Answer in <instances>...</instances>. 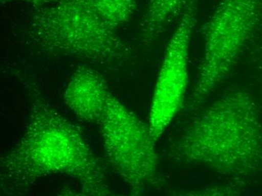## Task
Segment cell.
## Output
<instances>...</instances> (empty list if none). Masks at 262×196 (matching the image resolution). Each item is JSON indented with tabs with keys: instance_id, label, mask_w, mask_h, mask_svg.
<instances>
[{
	"instance_id": "ba28073f",
	"label": "cell",
	"mask_w": 262,
	"mask_h": 196,
	"mask_svg": "<svg viewBox=\"0 0 262 196\" xmlns=\"http://www.w3.org/2000/svg\"><path fill=\"white\" fill-rule=\"evenodd\" d=\"M196 0H149L141 22L142 42H156L172 21L181 17Z\"/></svg>"
},
{
	"instance_id": "8992f818",
	"label": "cell",
	"mask_w": 262,
	"mask_h": 196,
	"mask_svg": "<svg viewBox=\"0 0 262 196\" xmlns=\"http://www.w3.org/2000/svg\"><path fill=\"white\" fill-rule=\"evenodd\" d=\"M196 23V1L191 3L172 33L155 86L148 127L157 141L183 104L188 89L191 36Z\"/></svg>"
},
{
	"instance_id": "7a4b0ae2",
	"label": "cell",
	"mask_w": 262,
	"mask_h": 196,
	"mask_svg": "<svg viewBox=\"0 0 262 196\" xmlns=\"http://www.w3.org/2000/svg\"><path fill=\"white\" fill-rule=\"evenodd\" d=\"M168 156L225 176L258 170L262 164V127L253 99L244 91L224 94L185 127Z\"/></svg>"
},
{
	"instance_id": "30bf717a",
	"label": "cell",
	"mask_w": 262,
	"mask_h": 196,
	"mask_svg": "<svg viewBox=\"0 0 262 196\" xmlns=\"http://www.w3.org/2000/svg\"><path fill=\"white\" fill-rule=\"evenodd\" d=\"M180 195H235V192L228 186H215L207 187L198 190L185 191L179 192Z\"/></svg>"
},
{
	"instance_id": "5b68a950",
	"label": "cell",
	"mask_w": 262,
	"mask_h": 196,
	"mask_svg": "<svg viewBox=\"0 0 262 196\" xmlns=\"http://www.w3.org/2000/svg\"><path fill=\"white\" fill-rule=\"evenodd\" d=\"M107 159L132 195L162 185L149 127L110 92L99 124Z\"/></svg>"
},
{
	"instance_id": "6da1fadb",
	"label": "cell",
	"mask_w": 262,
	"mask_h": 196,
	"mask_svg": "<svg viewBox=\"0 0 262 196\" xmlns=\"http://www.w3.org/2000/svg\"><path fill=\"white\" fill-rule=\"evenodd\" d=\"M27 91L30 113L25 133L0 159L1 192L23 195L44 178L57 175L79 183L86 195L111 194L105 169L81 130L33 84Z\"/></svg>"
},
{
	"instance_id": "52a82bcc",
	"label": "cell",
	"mask_w": 262,
	"mask_h": 196,
	"mask_svg": "<svg viewBox=\"0 0 262 196\" xmlns=\"http://www.w3.org/2000/svg\"><path fill=\"white\" fill-rule=\"evenodd\" d=\"M110 93L106 81L98 71L79 66L67 84L64 101L80 119L98 125Z\"/></svg>"
},
{
	"instance_id": "8fae6325",
	"label": "cell",
	"mask_w": 262,
	"mask_h": 196,
	"mask_svg": "<svg viewBox=\"0 0 262 196\" xmlns=\"http://www.w3.org/2000/svg\"><path fill=\"white\" fill-rule=\"evenodd\" d=\"M0 1H1L2 4H8V3H27L40 7V6L52 4V3H56L59 0H0Z\"/></svg>"
},
{
	"instance_id": "277c9868",
	"label": "cell",
	"mask_w": 262,
	"mask_h": 196,
	"mask_svg": "<svg viewBox=\"0 0 262 196\" xmlns=\"http://www.w3.org/2000/svg\"><path fill=\"white\" fill-rule=\"evenodd\" d=\"M262 18V0H222L206 24L204 52L188 110L202 104L236 64Z\"/></svg>"
},
{
	"instance_id": "9c48e42d",
	"label": "cell",
	"mask_w": 262,
	"mask_h": 196,
	"mask_svg": "<svg viewBox=\"0 0 262 196\" xmlns=\"http://www.w3.org/2000/svg\"><path fill=\"white\" fill-rule=\"evenodd\" d=\"M103 21L117 31L132 18L137 4L136 0H83Z\"/></svg>"
},
{
	"instance_id": "3957f363",
	"label": "cell",
	"mask_w": 262,
	"mask_h": 196,
	"mask_svg": "<svg viewBox=\"0 0 262 196\" xmlns=\"http://www.w3.org/2000/svg\"><path fill=\"white\" fill-rule=\"evenodd\" d=\"M27 41L50 55L112 64L128 58L129 47L83 0H59L30 13Z\"/></svg>"
}]
</instances>
